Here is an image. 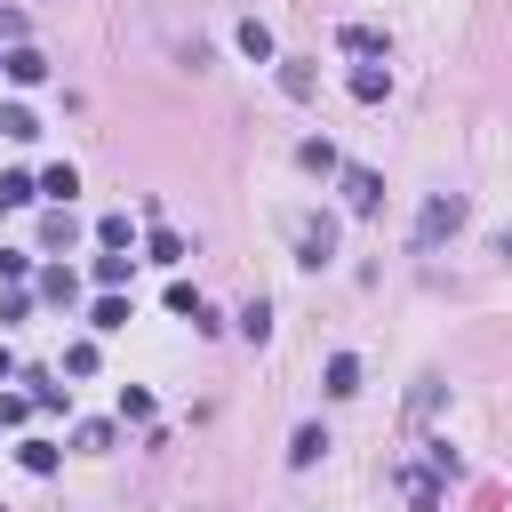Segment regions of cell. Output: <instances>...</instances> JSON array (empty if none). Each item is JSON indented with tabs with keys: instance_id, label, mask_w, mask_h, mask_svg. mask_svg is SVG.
Masks as SVG:
<instances>
[{
	"instance_id": "1",
	"label": "cell",
	"mask_w": 512,
	"mask_h": 512,
	"mask_svg": "<svg viewBox=\"0 0 512 512\" xmlns=\"http://www.w3.org/2000/svg\"><path fill=\"white\" fill-rule=\"evenodd\" d=\"M448 232H464V200H456V192H432V200L416 208V248H440Z\"/></svg>"
},
{
	"instance_id": "2",
	"label": "cell",
	"mask_w": 512,
	"mask_h": 512,
	"mask_svg": "<svg viewBox=\"0 0 512 512\" xmlns=\"http://www.w3.org/2000/svg\"><path fill=\"white\" fill-rule=\"evenodd\" d=\"M328 256H336V224H328V216H304V232H296V264L320 272Z\"/></svg>"
},
{
	"instance_id": "3",
	"label": "cell",
	"mask_w": 512,
	"mask_h": 512,
	"mask_svg": "<svg viewBox=\"0 0 512 512\" xmlns=\"http://www.w3.org/2000/svg\"><path fill=\"white\" fill-rule=\"evenodd\" d=\"M336 176H344V200H352L360 216H376V200H384V176H376V168H336Z\"/></svg>"
},
{
	"instance_id": "4",
	"label": "cell",
	"mask_w": 512,
	"mask_h": 512,
	"mask_svg": "<svg viewBox=\"0 0 512 512\" xmlns=\"http://www.w3.org/2000/svg\"><path fill=\"white\" fill-rule=\"evenodd\" d=\"M168 312H184L192 328H216V304H208V296H200L192 280H168Z\"/></svg>"
},
{
	"instance_id": "5",
	"label": "cell",
	"mask_w": 512,
	"mask_h": 512,
	"mask_svg": "<svg viewBox=\"0 0 512 512\" xmlns=\"http://www.w3.org/2000/svg\"><path fill=\"white\" fill-rule=\"evenodd\" d=\"M320 384H328V400H352V392H360V360H352V352H328Z\"/></svg>"
},
{
	"instance_id": "6",
	"label": "cell",
	"mask_w": 512,
	"mask_h": 512,
	"mask_svg": "<svg viewBox=\"0 0 512 512\" xmlns=\"http://www.w3.org/2000/svg\"><path fill=\"white\" fill-rule=\"evenodd\" d=\"M320 456H328V432H320V424H296V432H288V464H296V472H312Z\"/></svg>"
},
{
	"instance_id": "7",
	"label": "cell",
	"mask_w": 512,
	"mask_h": 512,
	"mask_svg": "<svg viewBox=\"0 0 512 512\" xmlns=\"http://www.w3.org/2000/svg\"><path fill=\"white\" fill-rule=\"evenodd\" d=\"M232 40H240V56H256V64H272V56H280V48H272V24H264V16H240V32H232Z\"/></svg>"
},
{
	"instance_id": "8",
	"label": "cell",
	"mask_w": 512,
	"mask_h": 512,
	"mask_svg": "<svg viewBox=\"0 0 512 512\" xmlns=\"http://www.w3.org/2000/svg\"><path fill=\"white\" fill-rule=\"evenodd\" d=\"M336 40H344L352 56H392V32H384V24H344Z\"/></svg>"
},
{
	"instance_id": "9",
	"label": "cell",
	"mask_w": 512,
	"mask_h": 512,
	"mask_svg": "<svg viewBox=\"0 0 512 512\" xmlns=\"http://www.w3.org/2000/svg\"><path fill=\"white\" fill-rule=\"evenodd\" d=\"M0 64H8V80H16V88H32V80H48V56H40V48H8Z\"/></svg>"
},
{
	"instance_id": "10",
	"label": "cell",
	"mask_w": 512,
	"mask_h": 512,
	"mask_svg": "<svg viewBox=\"0 0 512 512\" xmlns=\"http://www.w3.org/2000/svg\"><path fill=\"white\" fill-rule=\"evenodd\" d=\"M312 88H320V80H312V64H304V56H280V96L312 104Z\"/></svg>"
},
{
	"instance_id": "11",
	"label": "cell",
	"mask_w": 512,
	"mask_h": 512,
	"mask_svg": "<svg viewBox=\"0 0 512 512\" xmlns=\"http://www.w3.org/2000/svg\"><path fill=\"white\" fill-rule=\"evenodd\" d=\"M384 96H392V72L384 64H360L352 72V104H384Z\"/></svg>"
},
{
	"instance_id": "12",
	"label": "cell",
	"mask_w": 512,
	"mask_h": 512,
	"mask_svg": "<svg viewBox=\"0 0 512 512\" xmlns=\"http://www.w3.org/2000/svg\"><path fill=\"white\" fill-rule=\"evenodd\" d=\"M296 160H304V168H312V176H336V168H344V160H336V144H328V136H304V144H296Z\"/></svg>"
},
{
	"instance_id": "13",
	"label": "cell",
	"mask_w": 512,
	"mask_h": 512,
	"mask_svg": "<svg viewBox=\"0 0 512 512\" xmlns=\"http://www.w3.org/2000/svg\"><path fill=\"white\" fill-rule=\"evenodd\" d=\"M144 256H152V264H168V272H176V264H184V256H192V248H184V240H176V232H168V224H152V240H144Z\"/></svg>"
},
{
	"instance_id": "14",
	"label": "cell",
	"mask_w": 512,
	"mask_h": 512,
	"mask_svg": "<svg viewBox=\"0 0 512 512\" xmlns=\"http://www.w3.org/2000/svg\"><path fill=\"white\" fill-rule=\"evenodd\" d=\"M88 320H96L104 336H112V328H128V296H120V288H104V296L88 304Z\"/></svg>"
},
{
	"instance_id": "15",
	"label": "cell",
	"mask_w": 512,
	"mask_h": 512,
	"mask_svg": "<svg viewBox=\"0 0 512 512\" xmlns=\"http://www.w3.org/2000/svg\"><path fill=\"white\" fill-rule=\"evenodd\" d=\"M40 192H48V200H72V192H80V176H72V160H56V168H40Z\"/></svg>"
},
{
	"instance_id": "16",
	"label": "cell",
	"mask_w": 512,
	"mask_h": 512,
	"mask_svg": "<svg viewBox=\"0 0 512 512\" xmlns=\"http://www.w3.org/2000/svg\"><path fill=\"white\" fill-rule=\"evenodd\" d=\"M400 488H408V504H416V512H432V504H440V480H432V472H400Z\"/></svg>"
},
{
	"instance_id": "17",
	"label": "cell",
	"mask_w": 512,
	"mask_h": 512,
	"mask_svg": "<svg viewBox=\"0 0 512 512\" xmlns=\"http://www.w3.org/2000/svg\"><path fill=\"white\" fill-rule=\"evenodd\" d=\"M0 136H16V144H32V136H40V120H32L24 104H0Z\"/></svg>"
},
{
	"instance_id": "18",
	"label": "cell",
	"mask_w": 512,
	"mask_h": 512,
	"mask_svg": "<svg viewBox=\"0 0 512 512\" xmlns=\"http://www.w3.org/2000/svg\"><path fill=\"white\" fill-rule=\"evenodd\" d=\"M24 200H40V176H0V216L24 208Z\"/></svg>"
},
{
	"instance_id": "19",
	"label": "cell",
	"mask_w": 512,
	"mask_h": 512,
	"mask_svg": "<svg viewBox=\"0 0 512 512\" xmlns=\"http://www.w3.org/2000/svg\"><path fill=\"white\" fill-rule=\"evenodd\" d=\"M40 296H48V304H72V296H80V280L56 264V272H40Z\"/></svg>"
},
{
	"instance_id": "20",
	"label": "cell",
	"mask_w": 512,
	"mask_h": 512,
	"mask_svg": "<svg viewBox=\"0 0 512 512\" xmlns=\"http://www.w3.org/2000/svg\"><path fill=\"white\" fill-rule=\"evenodd\" d=\"M240 336H248V344H264V336H272V304H264V296L240 312Z\"/></svg>"
},
{
	"instance_id": "21",
	"label": "cell",
	"mask_w": 512,
	"mask_h": 512,
	"mask_svg": "<svg viewBox=\"0 0 512 512\" xmlns=\"http://www.w3.org/2000/svg\"><path fill=\"white\" fill-rule=\"evenodd\" d=\"M32 384V408H64L72 400V384H56V376H24Z\"/></svg>"
},
{
	"instance_id": "22",
	"label": "cell",
	"mask_w": 512,
	"mask_h": 512,
	"mask_svg": "<svg viewBox=\"0 0 512 512\" xmlns=\"http://www.w3.org/2000/svg\"><path fill=\"white\" fill-rule=\"evenodd\" d=\"M128 264H136V256H128V248H112V256H96V280H104V288H120V280H128Z\"/></svg>"
},
{
	"instance_id": "23",
	"label": "cell",
	"mask_w": 512,
	"mask_h": 512,
	"mask_svg": "<svg viewBox=\"0 0 512 512\" xmlns=\"http://www.w3.org/2000/svg\"><path fill=\"white\" fill-rule=\"evenodd\" d=\"M16 456H24V472H40V480H48V472H56V448H48V440H24V448H16Z\"/></svg>"
},
{
	"instance_id": "24",
	"label": "cell",
	"mask_w": 512,
	"mask_h": 512,
	"mask_svg": "<svg viewBox=\"0 0 512 512\" xmlns=\"http://www.w3.org/2000/svg\"><path fill=\"white\" fill-rule=\"evenodd\" d=\"M120 416H136V424H144V416H152V392H136V384H120Z\"/></svg>"
},
{
	"instance_id": "25",
	"label": "cell",
	"mask_w": 512,
	"mask_h": 512,
	"mask_svg": "<svg viewBox=\"0 0 512 512\" xmlns=\"http://www.w3.org/2000/svg\"><path fill=\"white\" fill-rule=\"evenodd\" d=\"M32 416V392H0V424H24Z\"/></svg>"
},
{
	"instance_id": "26",
	"label": "cell",
	"mask_w": 512,
	"mask_h": 512,
	"mask_svg": "<svg viewBox=\"0 0 512 512\" xmlns=\"http://www.w3.org/2000/svg\"><path fill=\"white\" fill-rule=\"evenodd\" d=\"M0 280H24V248H0Z\"/></svg>"
},
{
	"instance_id": "27",
	"label": "cell",
	"mask_w": 512,
	"mask_h": 512,
	"mask_svg": "<svg viewBox=\"0 0 512 512\" xmlns=\"http://www.w3.org/2000/svg\"><path fill=\"white\" fill-rule=\"evenodd\" d=\"M0 376H16V352H8V344H0Z\"/></svg>"
}]
</instances>
